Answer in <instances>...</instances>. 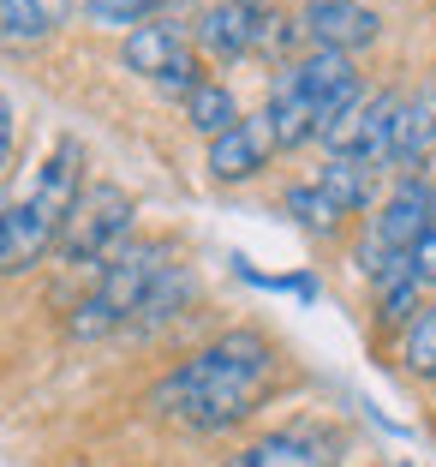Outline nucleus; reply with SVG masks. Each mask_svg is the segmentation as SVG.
Instances as JSON below:
<instances>
[{
  "mask_svg": "<svg viewBox=\"0 0 436 467\" xmlns=\"http://www.w3.org/2000/svg\"><path fill=\"white\" fill-rule=\"evenodd\" d=\"M84 198V144L60 138L55 150L42 156V168L30 174V186L6 204V228H0V270L25 275L30 264H42V252L60 246L72 204Z\"/></svg>",
  "mask_w": 436,
  "mask_h": 467,
  "instance_id": "f03ea898",
  "label": "nucleus"
},
{
  "mask_svg": "<svg viewBox=\"0 0 436 467\" xmlns=\"http://www.w3.org/2000/svg\"><path fill=\"white\" fill-rule=\"evenodd\" d=\"M6 156H13V102L0 90V168H6Z\"/></svg>",
  "mask_w": 436,
  "mask_h": 467,
  "instance_id": "5701e85b",
  "label": "nucleus"
},
{
  "mask_svg": "<svg viewBox=\"0 0 436 467\" xmlns=\"http://www.w3.org/2000/svg\"><path fill=\"white\" fill-rule=\"evenodd\" d=\"M275 13H263L258 0H216L204 18H198V42H204L216 60H246L263 48Z\"/></svg>",
  "mask_w": 436,
  "mask_h": 467,
  "instance_id": "9b49d317",
  "label": "nucleus"
},
{
  "mask_svg": "<svg viewBox=\"0 0 436 467\" xmlns=\"http://www.w3.org/2000/svg\"><path fill=\"white\" fill-rule=\"evenodd\" d=\"M132 198L120 192V186H84V198L72 204L66 228H60V264H72V270H102V264L114 258L120 246H132L126 234H132Z\"/></svg>",
  "mask_w": 436,
  "mask_h": 467,
  "instance_id": "423d86ee",
  "label": "nucleus"
},
{
  "mask_svg": "<svg viewBox=\"0 0 436 467\" xmlns=\"http://www.w3.org/2000/svg\"><path fill=\"white\" fill-rule=\"evenodd\" d=\"M275 150H281V144H275L269 114H239V120L209 144V174L216 180H251V174L269 168Z\"/></svg>",
  "mask_w": 436,
  "mask_h": 467,
  "instance_id": "f8f14e48",
  "label": "nucleus"
},
{
  "mask_svg": "<svg viewBox=\"0 0 436 467\" xmlns=\"http://www.w3.org/2000/svg\"><path fill=\"white\" fill-rule=\"evenodd\" d=\"M287 216L299 222L305 234H335V222H341V204L317 186V180H299V186H287Z\"/></svg>",
  "mask_w": 436,
  "mask_h": 467,
  "instance_id": "6ab92c4d",
  "label": "nucleus"
},
{
  "mask_svg": "<svg viewBox=\"0 0 436 467\" xmlns=\"http://www.w3.org/2000/svg\"><path fill=\"white\" fill-rule=\"evenodd\" d=\"M275 384V348L258 330H228L209 348L174 366L162 384L150 389V408L162 420H179L191 431H221L239 426L251 408L263 401V389Z\"/></svg>",
  "mask_w": 436,
  "mask_h": 467,
  "instance_id": "f257e3e1",
  "label": "nucleus"
},
{
  "mask_svg": "<svg viewBox=\"0 0 436 467\" xmlns=\"http://www.w3.org/2000/svg\"><path fill=\"white\" fill-rule=\"evenodd\" d=\"M0 228H6V204H0Z\"/></svg>",
  "mask_w": 436,
  "mask_h": 467,
  "instance_id": "b1692460",
  "label": "nucleus"
},
{
  "mask_svg": "<svg viewBox=\"0 0 436 467\" xmlns=\"http://www.w3.org/2000/svg\"><path fill=\"white\" fill-rule=\"evenodd\" d=\"M359 97H365V84H359L353 60L329 55V48H311L305 60H293V67L275 78L263 114H269V126H275V144L293 150L305 138H323Z\"/></svg>",
  "mask_w": 436,
  "mask_h": 467,
  "instance_id": "7ed1b4c3",
  "label": "nucleus"
},
{
  "mask_svg": "<svg viewBox=\"0 0 436 467\" xmlns=\"http://www.w3.org/2000/svg\"><path fill=\"white\" fill-rule=\"evenodd\" d=\"M174 264L179 258H174L167 240H137V246H120L102 270H96V288L72 306L66 330L78 336V342H102V336H114V330H132L144 294H150Z\"/></svg>",
  "mask_w": 436,
  "mask_h": 467,
  "instance_id": "20e7f679",
  "label": "nucleus"
},
{
  "mask_svg": "<svg viewBox=\"0 0 436 467\" xmlns=\"http://www.w3.org/2000/svg\"><path fill=\"white\" fill-rule=\"evenodd\" d=\"M431 150H436V97L419 90L412 102H401L395 138H389V168H401V174L412 180L424 162H431Z\"/></svg>",
  "mask_w": 436,
  "mask_h": 467,
  "instance_id": "ddd939ff",
  "label": "nucleus"
},
{
  "mask_svg": "<svg viewBox=\"0 0 436 467\" xmlns=\"http://www.w3.org/2000/svg\"><path fill=\"white\" fill-rule=\"evenodd\" d=\"M120 60L137 72V78L162 84V90H179V97H191V90L204 84V78H198V60H191V48H186V36H179L174 25H137V30H126Z\"/></svg>",
  "mask_w": 436,
  "mask_h": 467,
  "instance_id": "6e6552de",
  "label": "nucleus"
},
{
  "mask_svg": "<svg viewBox=\"0 0 436 467\" xmlns=\"http://www.w3.org/2000/svg\"><path fill=\"white\" fill-rule=\"evenodd\" d=\"M419 312H424V282L412 275V264L377 275V317L382 324H412Z\"/></svg>",
  "mask_w": 436,
  "mask_h": 467,
  "instance_id": "a211bd4d",
  "label": "nucleus"
},
{
  "mask_svg": "<svg viewBox=\"0 0 436 467\" xmlns=\"http://www.w3.org/2000/svg\"><path fill=\"white\" fill-rule=\"evenodd\" d=\"M382 18L370 0H305L299 13V36L311 48H329V55H353L365 42H377Z\"/></svg>",
  "mask_w": 436,
  "mask_h": 467,
  "instance_id": "9d476101",
  "label": "nucleus"
},
{
  "mask_svg": "<svg viewBox=\"0 0 436 467\" xmlns=\"http://www.w3.org/2000/svg\"><path fill=\"white\" fill-rule=\"evenodd\" d=\"M401 359H407L412 378H436V306H424L419 317L401 336Z\"/></svg>",
  "mask_w": 436,
  "mask_h": 467,
  "instance_id": "aec40b11",
  "label": "nucleus"
},
{
  "mask_svg": "<svg viewBox=\"0 0 436 467\" xmlns=\"http://www.w3.org/2000/svg\"><path fill=\"white\" fill-rule=\"evenodd\" d=\"M78 0H0V48H36L72 18Z\"/></svg>",
  "mask_w": 436,
  "mask_h": 467,
  "instance_id": "4468645a",
  "label": "nucleus"
},
{
  "mask_svg": "<svg viewBox=\"0 0 436 467\" xmlns=\"http://www.w3.org/2000/svg\"><path fill=\"white\" fill-rule=\"evenodd\" d=\"M412 275H419L424 288H436V216H431V228H424L419 252H412Z\"/></svg>",
  "mask_w": 436,
  "mask_h": 467,
  "instance_id": "4be33fe9",
  "label": "nucleus"
},
{
  "mask_svg": "<svg viewBox=\"0 0 436 467\" xmlns=\"http://www.w3.org/2000/svg\"><path fill=\"white\" fill-rule=\"evenodd\" d=\"M401 102L395 90H377V97H359L341 120L323 132V150L329 156H347V162H365V168H382L389 162V138H395V120H401Z\"/></svg>",
  "mask_w": 436,
  "mask_h": 467,
  "instance_id": "0eeeda50",
  "label": "nucleus"
},
{
  "mask_svg": "<svg viewBox=\"0 0 436 467\" xmlns=\"http://www.w3.org/2000/svg\"><path fill=\"white\" fill-rule=\"evenodd\" d=\"M186 120L198 126V132H204L209 144H216V138L228 132L233 120H239V102H233V90H228V84L204 78V84H198V90H191V97H186Z\"/></svg>",
  "mask_w": 436,
  "mask_h": 467,
  "instance_id": "f3484780",
  "label": "nucleus"
},
{
  "mask_svg": "<svg viewBox=\"0 0 436 467\" xmlns=\"http://www.w3.org/2000/svg\"><path fill=\"white\" fill-rule=\"evenodd\" d=\"M317 186H323V192L341 204V216H353V210H365V204H370V192H377V168L347 162V156H329L323 174H317Z\"/></svg>",
  "mask_w": 436,
  "mask_h": 467,
  "instance_id": "dca6fc26",
  "label": "nucleus"
},
{
  "mask_svg": "<svg viewBox=\"0 0 436 467\" xmlns=\"http://www.w3.org/2000/svg\"><path fill=\"white\" fill-rule=\"evenodd\" d=\"M191 294H198L191 270H186V264H174V270L144 294V306H137V317H132V336H150V330H162V324H174V317L191 306Z\"/></svg>",
  "mask_w": 436,
  "mask_h": 467,
  "instance_id": "2eb2a0df",
  "label": "nucleus"
},
{
  "mask_svg": "<svg viewBox=\"0 0 436 467\" xmlns=\"http://www.w3.org/2000/svg\"><path fill=\"white\" fill-rule=\"evenodd\" d=\"M431 216H436V186L419 180V174L401 180L395 192L382 198V210L370 216V228H365V246H359V264H365L370 282L389 275V270H401V264H412V252H419Z\"/></svg>",
  "mask_w": 436,
  "mask_h": 467,
  "instance_id": "39448f33",
  "label": "nucleus"
},
{
  "mask_svg": "<svg viewBox=\"0 0 436 467\" xmlns=\"http://www.w3.org/2000/svg\"><path fill=\"white\" fill-rule=\"evenodd\" d=\"M221 467H341V431L329 426H281L269 438L246 443Z\"/></svg>",
  "mask_w": 436,
  "mask_h": 467,
  "instance_id": "1a4fd4ad",
  "label": "nucleus"
},
{
  "mask_svg": "<svg viewBox=\"0 0 436 467\" xmlns=\"http://www.w3.org/2000/svg\"><path fill=\"white\" fill-rule=\"evenodd\" d=\"M156 6H162V0H84V13H90L96 18V25H150V13H156Z\"/></svg>",
  "mask_w": 436,
  "mask_h": 467,
  "instance_id": "412c9836",
  "label": "nucleus"
}]
</instances>
